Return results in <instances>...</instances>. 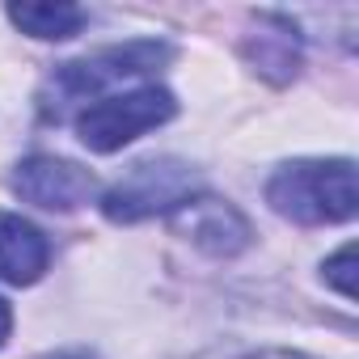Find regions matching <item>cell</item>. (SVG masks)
<instances>
[{
  "label": "cell",
  "mask_w": 359,
  "mask_h": 359,
  "mask_svg": "<svg viewBox=\"0 0 359 359\" xmlns=\"http://www.w3.org/2000/svg\"><path fill=\"white\" fill-rule=\"evenodd\" d=\"M169 60H173V47H165L156 39H131L123 47H102L85 60L60 64L47 76V85L39 89V114H43V123H68L85 106L110 97L123 81H140Z\"/></svg>",
  "instance_id": "1"
},
{
  "label": "cell",
  "mask_w": 359,
  "mask_h": 359,
  "mask_svg": "<svg viewBox=\"0 0 359 359\" xmlns=\"http://www.w3.org/2000/svg\"><path fill=\"white\" fill-rule=\"evenodd\" d=\"M266 203L296 224H342L355 216V161H292L266 182Z\"/></svg>",
  "instance_id": "2"
},
{
  "label": "cell",
  "mask_w": 359,
  "mask_h": 359,
  "mask_svg": "<svg viewBox=\"0 0 359 359\" xmlns=\"http://www.w3.org/2000/svg\"><path fill=\"white\" fill-rule=\"evenodd\" d=\"M199 195V169L177 156H152L131 165L118 182L102 195V212L114 224H135L148 216L177 212Z\"/></svg>",
  "instance_id": "3"
},
{
  "label": "cell",
  "mask_w": 359,
  "mask_h": 359,
  "mask_svg": "<svg viewBox=\"0 0 359 359\" xmlns=\"http://www.w3.org/2000/svg\"><path fill=\"white\" fill-rule=\"evenodd\" d=\"M177 114V102L161 85H135L127 93H110L76 114V135L89 152H118L123 144L140 140L144 131L169 123Z\"/></svg>",
  "instance_id": "4"
},
{
  "label": "cell",
  "mask_w": 359,
  "mask_h": 359,
  "mask_svg": "<svg viewBox=\"0 0 359 359\" xmlns=\"http://www.w3.org/2000/svg\"><path fill=\"white\" fill-rule=\"evenodd\" d=\"M13 191L43 212H76L97 195V177L64 156H26L13 173Z\"/></svg>",
  "instance_id": "5"
},
{
  "label": "cell",
  "mask_w": 359,
  "mask_h": 359,
  "mask_svg": "<svg viewBox=\"0 0 359 359\" xmlns=\"http://www.w3.org/2000/svg\"><path fill=\"white\" fill-rule=\"evenodd\" d=\"M173 229L182 233L191 245H199L203 254H212V258H233V254H241V250L250 245V237H254L250 220H245L233 203L212 199V195H195L191 203L177 208V212H173Z\"/></svg>",
  "instance_id": "6"
},
{
  "label": "cell",
  "mask_w": 359,
  "mask_h": 359,
  "mask_svg": "<svg viewBox=\"0 0 359 359\" xmlns=\"http://www.w3.org/2000/svg\"><path fill=\"white\" fill-rule=\"evenodd\" d=\"M47 262H51L47 237L30 220H22L13 212H0V279L13 283V287H30L43 279Z\"/></svg>",
  "instance_id": "7"
},
{
  "label": "cell",
  "mask_w": 359,
  "mask_h": 359,
  "mask_svg": "<svg viewBox=\"0 0 359 359\" xmlns=\"http://www.w3.org/2000/svg\"><path fill=\"white\" fill-rule=\"evenodd\" d=\"M245 55L271 81H292L300 72V34L283 13H258V34L245 43Z\"/></svg>",
  "instance_id": "8"
},
{
  "label": "cell",
  "mask_w": 359,
  "mask_h": 359,
  "mask_svg": "<svg viewBox=\"0 0 359 359\" xmlns=\"http://www.w3.org/2000/svg\"><path fill=\"white\" fill-rule=\"evenodd\" d=\"M9 22L30 34V39H72L85 26V9L81 5H9Z\"/></svg>",
  "instance_id": "9"
},
{
  "label": "cell",
  "mask_w": 359,
  "mask_h": 359,
  "mask_svg": "<svg viewBox=\"0 0 359 359\" xmlns=\"http://www.w3.org/2000/svg\"><path fill=\"white\" fill-rule=\"evenodd\" d=\"M351 266H355V245H342L330 262H325V279L342 292V296H355V279H351Z\"/></svg>",
  "instance_id": "10"
},
{
  "label": "cell",
  "mask_w": 359,
  "mask_h": 359,
  "mask_svg": "<svg viewBox=\"0 0 359 359\" xmlns=\"http://www.w3.org/2000/svg\"><path fill=\"white\" fill-rule=\"evenodd\" d=\"M241 359H313V355H296V351H254V355H241Z\"/></svg>",
  "instance_id": "11"
},
{
  "label": "cell",
  "mask_w": 359,
  "mask_h": 359,
  "mask_svg": "<svg viewBox=\"0 0 359 359\" xmlns=\"http://www.w3.org/2000/svg\"><path fill=\"white\" fill-rule=\"evenodd\" d=\"M9 330H13V309H9V300H0V346H5Z\"/></svg>",
  "instance_id": "12"
},
{
  "label": "cell",
  "mask_w": 359,
  "mask_h": 359,
  "mask_svg": "<svg viewBox=\"0 0 359 359\" xmlns=\"http://www.w3.org/2000/svg\"><path fill=\"white\" fill-rule=\"evenodd\" d=\"M51 359H89V355H72V351H68V355H51Z\"/></svg>",
  "instance_id": "13"
}]
</instances>
